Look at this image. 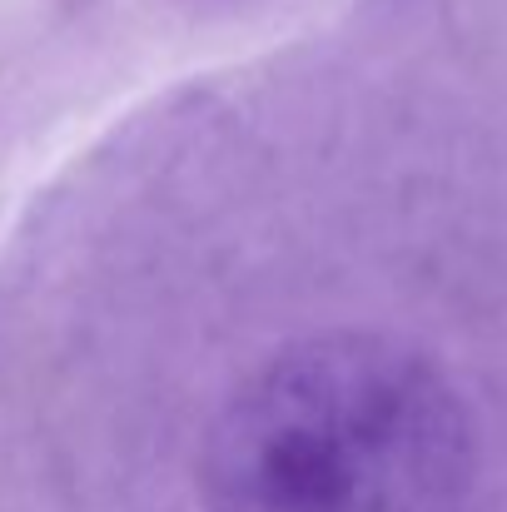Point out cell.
<instances>
[{"instance_id": "obj_1", "label": "cell", "mask_w": 507, "mask_h": 512, "mask_svg": "<svg viewBox=\"0 0 507 512\" xmlns=\"http://www.w3.org/2000/svg\"><path fill=\"white\" fill-rule=\"evenodd\" d=\"M483 433L453 373L383 329H319L239 373L194 453L199 512H478Z\"/></svg>"}]
</instances>
